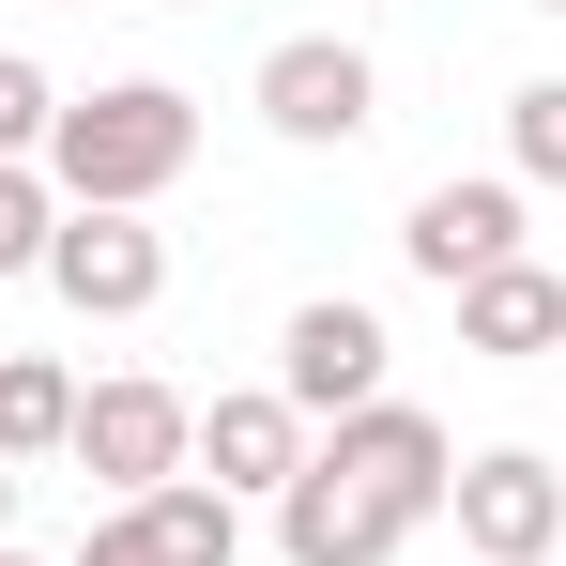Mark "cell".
I'll return each instance as SVG.
<instances>
[{
    "mask_svg": "<svg viewBox=\"0 0 566 566\" xmlns=\"http://www.w3.org/2000/svg\"><path fill=\"white\" fill-rule=\"evenodd\" d=\"M444 413H413V398H368V413H337V429H306V474L276 490V552L291 566H398L429 521H444Z\"/></svg>",
    "mask_w": 566,
    "mask_h": 566,
    "instance_id": "cell-1",
    "label": "cell"
},
{
    "mask_svg": "<svg viewBox=\"0 0 566 566\" xmlns=\"http://www.w3.org/2000/svg\"><path fill=\"white\" fill-rule=\"evenodd\" d=\"M62 214H154V199L199 169V93L185 77H107V93H62L46 154H31Z\"/></svg>",
    "mask_w": 566,
    "mask_h": 566,
    "instance_id": "cell-2",
    "label": "cell"
},
{
    "mask_svg": "<svg viewBox=\"0 0 566 566\" xmlns=\"http://www.w3.org/2000/svg\"><path fill=\"white\" fill-rule=\"evenodd\" d=\"M185 444H199V398H185V382H154V368H107V382H77V429H62V460L93 474L107 505L169 490V474H185Z\"/></svg>",
    "mask_w": 566,
    "mask_h": 566,
    "instance_id": "cell-3",
    "label": "cell"
},
{
    "mask_svg": "<svg viewBox=\"0 0 566 566\" xmlns=\"http://www.w3.org/2000/svg\"><path fill=\"white\" fill-rule=\"evenodd\" d=\"M245 107L276 123L291 154H353V138L382 123V62L353 46V31H276L261 77H245Z\"/></svg>",
    "mask_w": 566,
    "mask_h": 566,
    "instance_id": "cell-4",
    "label": "cell"
},
{
    "mask_svg": "<svg viewBox=\"0 0 566 566\" xmlns=\"http://www.w3.org/2000/svg\"><path fill=\"white\" fill-rule=\"evenodd\" d=\"M398 337H382V306L368 291H306L276 322V398L306 413V429H337V413H368V398H398Z\"/></svg>",
    "mask_w": 566,
    "mask_h": 566,
    "instance_id": "cell-5",
    "label": "cell"
},
{
    "mask_svg": "<svg viewBox=\"0 0 566 566\" xmlns=\"http://www.w3.org/2000/svg\"><path fill=\"white\" fill-rule=\"evenodd\" d=\"M444 521H460L474 566H552L566 552V474L536 460V444H490V460L444 474Z\"/></svg>",
    "mask_w": 566,
    "mask_h": 566,
    "instance_id": "cell-6",
    "label": "cell"
},
{
    "mask_svg": "<svg viewBox=\"0 0 566 566\" xmlns=\"http://www.w3.org/2000/svg\"><path fill=\"white\" fill-rule=\"evenodd\" d=\"M46 291L77 322H154L169 306V230L154 214H62L46 230Z\"/></svg>",
    "mask_w": 566,
    "mask_h": 566,
    "instance_id": "cell-7",
    "label": "cell"
},
{
    "mask_svg": "<svg viewBox=\"0 0 566 566\" xmlns=\"http://www.w3.org/2000/svg\"><path fill=\"white\" fill-rule=\"evenodd\" d=\"M62 566H245V505H230V490H199V474H169V490L107 505Z\"/></svg>",
    "mask_w": 566,
    "mask_h": 566,
    "instance_id": "cell-8",
    "label": "cell"
},
{
    "mask_svg": "<svg viewBox=\"0 0 566 566\" xmlns=\"http://www.w3.org/2000/svg\"><path fill=\"white\" fill-rule=\"evenodd\" d=\"M398 261L429 291H460V276H490V261H521V185L505 169H444V185L398 214Z\"/></svg>",
    "mask_w": 566,
    "mask_h": 566,
    "instance_id": "cell-9",
    "label": "cell"
},
{
    "mask_svg": "<svg viewBox=\"0 0 566 566\" xmlns=\"http://www.w3.org/2000/svg\"><path fill=\"white\" fill-rule=\"evenodd\" d=\"M185 474H199V490H230V505H276L291 474H306V413H291L276 382H230V398H199Z\"/></svg>",
    "mask_w": 566,
    "mask_h": 566,
    "instance_id": "cell-10",
    "label": "cell"
},
{
    "mask_svg": "<svg viewBox=\"0 0 566 566\" xmlns=\"http://www.w3.org/2000/svg\"><path fill=\"white\" fill-rule=\"evenodd\" d=\"M460 353H490V368H536V353H566V276L521 245V261H490V276H460Z\"/></svg>",
    "mask_w": 566,
    "mask_h": 566,
    "instance_id": "cell-11",
    "label": "cell"
},
{
    "mask_svg": "<svg viewBox=\"0 0 566 566\" xmlns=\"http://www.w3.org/2000/svg\"><path fill=\"white\" fill-rule=\"evenodd\" d=\"M62 429H77V368L62 353H0V474L62 460Z\"/></svg>",
    "mask_w": 566,
    "mask_h": 566,
    "instance_id": "cell-12",
    "label": "cell"
},
{
    "mask_svg": "<svg viewBox=\"0 0 566 566\" xmlns=\"http://www.w3.org/2000/svg\"><path fill=\"white\" fill-rule=\"evenodd\" d=\"M505 185H566V77L505 93Z\"/></svg>",
    "mask_w": 566,
    "mask_h": 566,
    "instance_id": "cell-13",
    "label": "cell"
},
{
    "mask_svg": "<svg viewBox=\"0 0 566 566\" xmlns=\"http://www.w3.org/2000/svg\"><path fill=\"white\" fill-rule=\"evenodd\" d=\"M46 123H62V77H46L31 46H0V169H31V154H46Z\"/></svg>",
    "mask_w": 566,
    "mask_h": 566,
    "instance_id": "cell-14",
    "label": "cell"
},
{
    "mask_svg": "<svg viewBox=\"0 0 566 566\" xmlns=\"http://www.w3.org/2000/svg\"><path fill=\"white\" fill-rule=\"evenodd\" d=\"M46 230H62V185L46 169H0V276H46Z\"/></svg>",
    "mask_w": 566,
    "mask_h": 566,
    "instance_id": "cell-15",
    "label": "cell"
},
{
    "mask_svg": "<svg viewBox=\"0 0 566 566\" xmlns=\"http://www.w3.org/2000/svg\"><path fill=\"white\" fill-rule=\"evenodd\" d=\"M0 552H15V474H0Z\"/></svg>",
    "mask_w": 566,
    "mask_h": 566,
    "instance_id": "cell-16",
    "label": "cell"
},
{
    "mask_svg": "<svg viewBox=\"0 0 566 566\" xmlns=\"http://www.w3.org/2000/svg\"><path fill=\"white\" fill-rule=\"evenodd\" d=\"M0 566H46V552H0Z\"/></svg>",
    "mask_w": 566,
    "mask_h": 566,
    "instance_id": "cell-17",
    "label": "cell"
},
{
    "mask_svg": "<svg viewBox=\"0 0 566 566\" xmlns=\"http://www.w3.org/2000/svg\"><path fill=\"white\" fill-rule=\"evenodd\" d=\"M536 15H566V0H536Z\"/></svg>",
    "mask_w": 566,
    "mask_h": 566,
    "instance_id": "cell-18",
    "label": "cell"
}]
</instances>
